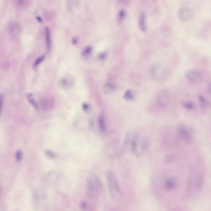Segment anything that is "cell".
<instances>
[{"label":"cell","instance_id":"cell-2","mask_svg":"<svg viewBox=\"0 0 211 211\" xmlns=\"http://www.w3.org/2000/svg\"><path fill=\"white\" fill-rule=\"evenodd\" d=\"M103 190V185L100 180L95 175H91L87 181L86 190L87 197L90 200H95L99 197Z\"/></svg>","mask_w":211,"mask_h":211},{"label":"cell","instance_id":"cell-16","mask_svg":"<svg viewBox=\"0 0 211 211\" xmlns=\"http://www.w3.org/2000/svg\"><path fill=\"white\" fill-rule=\"evenodd\" d=\"M125 97L127 99L131 100L134 97V94L131 91H128L125 94Z\"/></svg>","mask_w":211,"mask_h":211},{"label":"cell","instance_id":"cell-4","mask_svg":"<svg viewBox=\"0 0 211 211\" xmlns=\"http://www.w3.org/2000/svg\"><path fill=\"white\" fill-rule=\"evenodd\" d=\"M204 180V174L202 171L198 172L195 177L191 176L188 181V192H189L192 187H194L196 191H200L203 187Z\"/></svg>","mask_w":211,"mask_h":211},{"label":"cell","instance_id":"cell-26","mask_svg":"<svg viewBox=\"0 0 211 211\" xmlns=\"http://www.w3.org/2000/svg\"><path fill=\"white\" fill-rule=\"evenodd\" d=\"M37 20H38L40 22H41V21H42V20H41V19H40V17H38L37 18Z\"/></svg>","mask_w":211,"mask_h":211},{"label":"cell","instance_id":"cell-20","mask_svg":"<svg viewBox=\"0 0 211 211\" xmlns=\"http://www.w3.org/2000/svg\"><path fill=\"white\" fill-rule=\"evenodd\" d=\"M125 16V12L124 10H121L119 13V17L120 20H123Z\"/></svg>","mask_w":211,"mask_h":211},{"label":"cell","instance_id":"cell-3","mask_svg":"<svg viewBox=\"0 0 211 211\" xmlns=\"http://www.w3.org/2000/svg\"><path fill=\"white\" fill-rule=\"evenodd\" d=\"M187 81L193 86H197L202 84L204 80L203 73L194 68L188 69L184 73Z\"/></svg>","mask_w":211,"mask_h":211},{"label":"cell","instance_id":"cell-6","mask_svg":"<svg viewBox=\"0 0 211 211\" xmlns=\"http://www.w3.org/2000/svg\"><path fill=\"white\" fill-rule=\"evenodd\" d=\"M178 14L179 18L183 22H188L193 17V12L191 9L186 7L180 9Z\"/></svg>","mask_w":211,"mask_h":211},{"label":"cell","instance_id":"cell-27","mask_svg":"<svg viewBox=\"0 0 211 211\" xmlns=\"http://www.w3.org/2000/svg\"></svg>","mask_w":211,"mask_h":211},{"label":"cell","instance_id":"cell-11","mask_svg":"<svg viewBox=\"0 0 211 211\" xmlns=\"http://www.w3.org/2000/svg\"><path fill=\"white\" fill-rule=\"evenodd\" d=\"M20 27L17 22H13L11 23L9 27V30L11 35L14 36H17L20 32Z\"/></svg>","mask_w":211,"mask_h":211},{"label":"cell","instance_id":"cell-19","mask_svg":"<svg viewBox=\"0 0 211 211\" xmlns=\"http://www.w3.org/2000/svg\"><path fill=\"white\" fill-rule=\"evenodd\" d=\"M45 153L47 156L51 158H55L56 157L55 154L50 150H47L45 151Z\"/></svg>","mask_w":211,"mask_h":211},{"label":"cell","instance_id":"cell-17","mask_svg":"<svg viewBox=\"0 0 211 211\" xmlns=\"http://www.w3.org/2000/svg\"><path fill=\"white\" fill-rule=\"evenodd\" d=\"M173 160L174 158L172 156H167L164 159V162L167 164H170L173 162Z\"/></svg>","mask_w":211,"mask_h":211},{"label":"cell","instance_id":"cell-15","mask_svg":"<svg viewBox=\"0 0 211 211\" xmlns=\"http://www.w3.org/2000/svg\"><path fill=\"white\" fill-rule=\"evenodd\" d=\"M99 126L101 131L103 132L105 131L106 129V123L104 118L102 116H101L99 119Z\"/></svg>","mask_w":211,"mask_h":211},{"label":"cell","instance_id":"cell-21","mask_svg":"<svg viewBox=\"0 0 211 211\" xmlns=\"http://www.w3.org/2000/svg\"><path fill=\"white\" fill-rule=\"evenodd\" d=\"M32 96L31 95H29L28 98H29V100L31 103H32V104H33V105H34V107H35V108H37L38 107L37 105V104L36 103L35 101L32 98Z\"/></svg>","mask_w":211,"mask_h":211},{"label":"cell","instance_id":"cell-14","mask_svg":"<svg viewBox=\"0 0 211 211\" xmlns=\"http://www.w3.org/2000/svg\"><path fill=\"white\" fill-rule=\"evenodd\" d=\"M183 106L185 109L190 111H195L196 106L194 103L190 101H184L182 103Z\"/></svg>","mask_w":211,"mask_h":211},{"label":"cell","instance_id":"cell-24","mask_svg":"<svg viewBox=\"0 0 211 211\" xmlns=\"http://www.w3.org/2000/svg\"><path fill=\"white\" fill-rule=\"evenodd\" d=\"M16 1L17 4L19 5H22L23 4V3L26 1V0H16Z\"/></svg>","mask_w":211,"mask_h":211},{"label":"cell","instance_id":"cell-5","mask_svg":"<svg viewBox=\"0 0 211 211\" xmlns=\"http://www.w3.org/2000/svg\"><path fill=\"white\" fill-rule=\"evenodd\" d=\"M177 136L179 140L189 144L192 141V131L186 126H179L177 129Z\"/></svg>","mask_w":211,"mask_h":211},{"label":"cell","instance_id":"cell-18","mask_svg":"<svg viewBox=\"0 0 211 211\" xmlns=\"http://www.w3.org/2000/svg\"><path fill=\"white\" fill-rule=\"evenodd\" d=\"M22 153L20 150L17 151L15 155V157L17 161H21L22 159Z\"/></svg>","mask_w":211,"mask_h":211},{"label":"cell","instance_id":"cell-8","mask_svg":"<svg viewBox=\"0 0 211 211\" xmlns=\"http://www.w3.org/2000/svg\"><path fill=\"white\" fill-rule=\"evenodd\" d=\"M177 181L175 177L169 178L166 181L164 185L165 189L168 191L175 190L177 187Z\"/></svg>","mask_w":211,"mask_h":211},{"label":"cell","instance_id":"cell-23","mask_svg":"<svg viewBox=\"0 0 211 211\" xmlns=\"http://www.w3.org/2000/svg\"><path fill=\"white\" fill-rule=\"evenodd\" d=\"M208 92L211 97V82L208 84Z\"/></svg>","mask_w":211,"mask_h":211},{"label":"cell","instance_id":"cell-10","mask_svg":"<svg viewBox=\"0 0 211 211\" xmlns=\"http://www.w3.org/2000/svg\"><path fill=\"white\" fill-rule=\"evenodd\" d=\"M139 137L138 135H135L133 136L132 140L131 141L130 148L132 151L135 155L139 154L138 151L139 147Z\"/></svg>","mask_w":211,"mask_h":211},{"label":"cell","instance_id":"cell-22","mask_svg":"<svg viewBox=\"0 0 211 211\" xmlns=\"http://www.w3.org/2000/svg\"><path fill=\"white\" fill-rule=\"evenodd\" d=\"M44 59V56H42V57H40L36 61L34 65L35 66H37L38 65L39 63H40L42 61V60H43Z\"/></svg>","mask_w":211,"mask_h":211},{"label":"cell","instance_id":"cell-12","mask_svg":"<svg viewBox=\"0 0 211 211\" xmlns=\"http://www.w3.org/2000/svg\"><path fill=\"white\" fill-rule=\"evenodd\" d=\"M45 40L47 50H49L51 48V38L50 30L48 27H45Z\"/></svg>","mask_w":211,"mask_h":211},{"label":"cell","instance_id":"cell-1","mask_svg":"<svg viewBox=\"0 0 211 211\" xmlns=\"http://www.w3.org/2000/svg\"><path fill=\"white\" fill-rule=\"evenodd\" d=\"M106 177L111 197L116 203H120L123 199V193L117 176L113 171L108 170L106 172Z\"/></svg>","mask_w":211,"mask_h":211},{"label":"cell","instance_id":"cell-13","mask_svg":"<svg viewBox=\"0 0 211 211\" xmlns=\"http://www.w3.org/2000/svg\"><path fill=\"white\" fill-rule=\"evenodd\" d=\"M139 25L140 29L143 31L146 30V16L144 13H141L139 17Z\"/></svg>","mask_w":211,"mask_h":211},{"label":"cell","instance_id":"cell-9","mask_svg":"<svg viewBox=\"0 0 211 211\" xmlns=\"http://www.w3.org/2000/svg\"><path fill=\"white\" fill-rule=\"evenodd\" d=\"M198 103L200 108L203 111H205L208 109L210 107V102L205 97L202 95H200L197 97Z\"/></svg>","mask_w":211,"mask_h":211},{"label":"cell","instance_id":"cell-7","mask_svg":"<svg viewBox=\"0 0 211 211\" xmlns=\"http://www.w3.org/2000/svg\"><path fill=\"white\" fill-rule=\"evenodd\" d=\"M169 93L167 90L162 91L160 93L158 97V101L159 105L162 107H167L169 102Z\"/></svg>","mask_w":211,"mask_h":211},{"label":"cell","instance_id":"cell-25","mask_svg":"<svg viewBox=\"0 0 211 211\" xmlns=\"http://www.w3.org/2000/svg\"><path fill=\"white\" fill-rule=\"evenodd\" d=\"M81 208H82L85 209L86 208V206H87V204L85 203V202H82L81 204Z\"/></svg>","mask_w":211,"mask_h":211}]
</instances>
